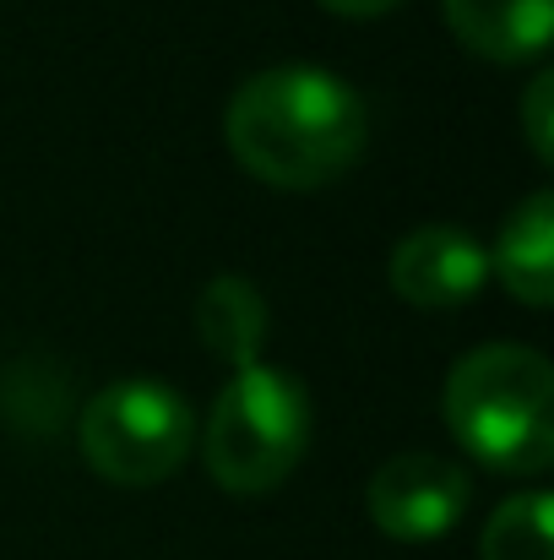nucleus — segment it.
I'll return each instance as SVG.
<instances>
[{"mask_svg": "<svg viewBox=\"0 0 554 560\" xmlns=\"http://www.w3.org/2000/svg\"><path fill=\"white\" fill-rule=\"evenodd\" d=\"M228 153L272 190H321L359 164L369 109L327 66H267L234 88L223 115Z\"/></svg>", "mask_w": 554, "mask_h": 560, "instance_id": "nucleus-1", "label": "nucleus"}, {"mask_svg": "<svg viewBox=\"0 0 554 560\" xmlns=\"http://www.w3.org/2000/svg\"><path fill=\"white\" fill-rule=\"evenodd\" d=\"M451 435L500 474H544L554 457V371L528 343L468 349L446 375Z\"/></svg>", "mask_w": 554, "mask_h": 560, "instance_id": "nucleus-2", "label": "nucleus"}, {"mask_svg": "<svg viewBox=\"0 0 554 560\" xmlns=\"http://www.w3.org/2000/svg\"><path fill=\"white\" fill-rule=\"evenodd\" d=\"M310 446V392L272 365L234 371L207 413V474L228 495H272Z\"/></svg>", "mask_w": 554, "mask_h": 560, "instance_id": "nucleus-3", "label": "nucleus"}, {"mask_svg": "<svg viewBox=\"0 0 554 560\" xmlns=\"http://www.w3.org/2000/svg\"><path fill=\"white\" fill-rule=\"evenodd\" d=\"M76 441H82V457L109 485L148 490V485H164L169 474H180V463L196 446V413L180 386L131 375V381H115L98 397H87V408L76 419Z\"/></svg>", "mask_w": 554, "mask_h": 560, "instance_id": "nucleus-4", "label": "nucleus"}, {"mask_svg": "<svg viewBox=\"0 0 554 560\" xmlns=\"http://www.w3.org/2000/svg\"><path fill=\"white\" fill-rule=\"evenodd\" d=\"M468 474L440 452H397L375 468L365 490L369 523L397 545H435L468 512Z\"/></svg>", "mask_w": 554, "mask_h": 560, "instance_id": "nucleus-5", "label": "nucleus"}, {"mask_svg": "<svg viewBox=\"0 0 554 560\" xmlns=\"http://www.w3.org/2000/svg\"><path fill=\"white\" fill-rule=\"evenodd\" d=\"M386 278L419 311H457V305L484 294L490 250L473 234H462L457 223H424V229L397 240Z\"/></svg>", "mask_w": 554, "mask_h": 560, "instance_id": "nucleus-6", "label": "nucleus"}, {"mask_svg": "<svg viewBox=\"0 0 554 560\" xmlns=\"http://www.w3.org/2000/svg\"><path fill=\"white\" fill-rule=\"evenodd\" d=\"M440 5L451 33L495 66L539 60L550 44L554 0H440Z\"/></svg>", "mask_w": 554, "mask_h": 560, "instance_id": "nucleus-7", "label": "nucleus"}, {"mask_svg": "<svg viewBox=\"0 0 554 560\" xmlns=\"http://www.w3.org/2000/svg\"><path fill=\"white\" fill-rule=\"evenodd\" d=\"M490 272L533 311L554 300V196L533 190L511 218L500 223V240L490 250Z\"/></svg>", "mask_w": 554, "mask_h": 560, "instance_id": "nucleus-8", "label": "nucleus"}, {"mask_svg": "<svg viewBox=\"0 0 554 560\" xmlns=\"http://www.w3.org/2000/svg\"><path fill=\"white\" fill-rule=\"evenodd\" d=\"M196 332L223 365H234V371L261 365V349H267V332H272L261 289L239 272H217L196 294Z\"/></svg>", "mask_w": 554, "mask_h": 560, "instance_id": "nucleus-9", "label": "nucleus"}, {"mask_svg": "<svg viewBox=\"0 0 554 560\" xmlns=\"http://www.w3.org/2000/svg\"><path fill=\"white\" fill-rule=\"evenodd\" d=\"M484 560H554V506L544 490H522L495 506L479 539Z\"/></svg>", "mask_w": 554, "mask_h": 560, "instance_id": "nucleus-10", "label": "nucleus"}, {"mask_svg": "<svg viewBox=\"0 0 554 560\" xmlns=\"http://www.w3.org/2000/svg\"><path fill=\"white\" fill-rule=\"evenodd\" d=\"M550 109H554V71H539L522 93V131L533 142V153L550 164L554 159V126H550Z\"/></svg>", "mask_w": 554, "mask_h": 560, "instance_id": "nucleus-11", "label": "nucleus"}, {"mask_svg": "<svg viewBox=\"0 0 554 560\" xmlns=\"http://www.w3.org/2000/svg\"><path fill=\"white\" fill-rule=\"evenodd\" d=\"M327 11H338V16H380V11H391V5H402V0H321Z\"/></svg>", "mask_w": 554, "mask_h": 560, "instance_id": "nucleus-12", "label": "nucleus"}]
</instances>
